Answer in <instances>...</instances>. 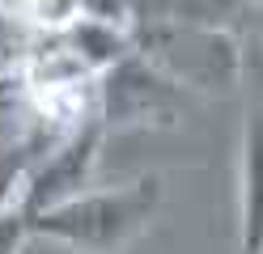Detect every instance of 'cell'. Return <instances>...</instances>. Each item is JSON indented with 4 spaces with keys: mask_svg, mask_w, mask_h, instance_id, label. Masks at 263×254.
<instances>
[{
    "mask_svg": "<svg viewBox=\"0 0 263 254\" xmlns=\"http://www.w3.org/2000/svg\"><path fill=\"white\" fill-rule=\"evenodd\" d=\"M157 208H161V178L149 174L123 186H106V191L85 186L81 195L30 216L26 229L72 254H123L153 225Z\"/></svg>",
    "mask_w": 263,
    "mask_h": 254,
    "instance_id": "1",
    "label": "cell"
},
{
    "mask_svg": "<svg viewBox=\"0 0 263 254\" xmlns=\"http://www.w3.org/2000/svg\"><path fill=\"white\" fill-rule=\"evenodd\" d=\"M98 148H102V123H85V127H72L68 140H60L47 161L34 165L22 182V195H17V212L30 220L55 203L81 195L93 178V165H98Z\"/></svg>",
    "mask_w": 263,
    "mask_h": 254,
    "instance_id": "2",
    "label": "cell"
},
{
    "mask_svg": "<svg viewBox=\"0 0 263 254\" xmlns=\"http://www.w3.org/2000/svg\"><path fill=\"white\" fill-rule=\"evenodd\" d=\"M102 119L106 123H149V119H170L178 102V81L166 76L157 64L136 60L127 51L119 64L102 72Z\"/></svg>",
    "mask_w": 263,
    "mask_h": 254,
    "instance_id": "3",
    "label": "cell"
},
{
    "mask_svg": "<svg viewBox=\"0 0 263 254\" xmlns=\"http://www.w3.org/2000/svg\"><path fill=\"white\" fill-rule=\"evenodd\" d=\"M238 254H263V106L246 110V123H242Z\"/></svg>",
    "mask_w": 263,
    "mask_h": 254,
    "instance_id": "4",
    "label": "cell"
},
{
    "mask_svg": "<svg viewBox=\"0 0 263 254\" xmlns=\"http://www.w3.org/2000/svg\"><path fill=\"white\" fill-rule=\"evenodd\" d=\"M64 43H68V55L81 68H98V72H106L110 64H119L132 51V43L110 22H102V17H81V13L64 26Z\"/></svg>",
    "mask_w": 263,
    "mask_h": 254,
    "instance_id": "5",
    "label": "cell"
},
{
    "mask_svg": "<svg viewBox=\"0 0 263 254\" xmlns=\"http://www.w3.org/2000/svg\"><path fill=\"white\" fill-rule=\"evenodd\" d=\"M26 233H30V229H26V216H22L17 208H5V212H0V254H17V246H22Z\"/></svg>",
    "mask_w": 263,
    "mask_h": 254,
    "instance_id": "6",
    "label": "cell"
}]
</instances>
